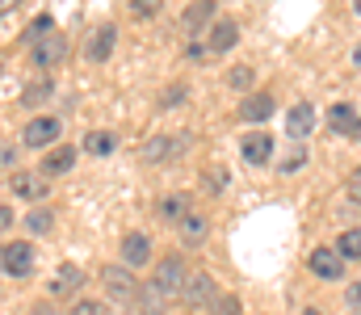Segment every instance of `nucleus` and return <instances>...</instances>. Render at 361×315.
<instances>
[{
  "instance_id": "15",
  "label": "nucleus",
  "mask_w": 361,
  "mask_h": 315,
  "mask_svg": "<svg viewBox=\"0 0 361 315\" xmlns=\"http://www.w3.org/2000/svg\"><path fill=\"white\" fill-rule=\"evenodd\" d=\"M311 130H315V109L307 101L294 105V109L286 113V135H290V139H307Z\"/></svg>"
},
{
  "instance_id": "44",
  "label": "nucleus",
  "mask_w": 361,
  "mask_h": 315,
  "mask_svg": "<svg viewBox=\"0 0 361 315\" xmlns=\"http://www.w3.org/2000/svg\"><path fill=\"white\" fill-rule=\"evenodd\" d=\"M357 139H361V126H357Z\"/></svg>"
},
{
  "instance_id": "39",
  "label": "nucleus",
  "mask_w": 361,
  "mask_h": 315,
  "mask_svg": "<svg viewBox=\"0 0 361 315\" xmlns=\"http://www.w3.org/2000/svg\"><path fill=\"white\" fill-rule=\"evenodd\" d=\"M17 4H21V0H0V17H4V13H13Z\"/></svg>"
},
{
  "instance_id": "17",
  "label": "nucleus",
  "mask_w": 361,
  "mask_h": 315,
  "mask_svg": "<svg viewBox=\"0 0 361 315\" xmlns=\"http://www.w3.org/2000/svg\"><path fill=\"white\" fill-rule=\"evenodd\" d=\"M273 113H277V101H273L269 93H252V97H244V105H240V118L244 122H265Z\"/></svg>"
},
{
  "instance_id": "2",
  "label": "nucleus",
  "mask_w": 361,
  "mask_h": 315,
  "mask_svg": "<svg viewBox=\"0 0 361 315\" xmlns=\"http://www.w3.org/2000/svg\"><path fill=\"white\" fill-rule=\"evenodd\" d=\"M0 269L8 273V278H30L34 273V248L25 244V240H13V244H0Z\"/></svg>"
},
{
  "instance_id": "12",
  "label": "nucleus",
  "mask_w": 361,
  "mask_h": 315,
  "mask_svg": "<svg viewBox=\"0 0 361 315\" xmlns=\"http://www.w3.org/2000/svg\"><path fill=\"white\" fill-rule=\"evenodd\" d=\"M240 156H244V164H269L273 160V135L252 130V135L240 143Z\"/></svg>"
},
{
  "instance_id": "10",
  "label": "nucleus",
  "mask_w": 361,
  "mask_h": 315,
  "mask_svg": "<svg viewBox=\"0 0 361 315\" xmlns=\"http://www.w3.org/2000/svg\"><path fill=\"white\" fill-rule=\"evenodd\" d=\"M235 42H240V25L223 17V21H214V25H210V38H206V51H210V55H227V51H231Z\"/></svg>"
},
{
  "instance_id": "40",
  "label": "nucleus",
  "mask_w": 361,
  "mask_h": 315,
  "mask_svg": "<svg viewBox=\"0 0 361 315\" xmlns=\"http://www.w3.org/2000/svg\"><path fill=\"white\" fill-rule=\"evenodd\" d=\"M30 315H55V311H51L47 303H38V307H34V311H30Z\"/></svg>"
},
{
  "instance_id": "18",
  "label": "nucleus",
  "mask_w": 361,
  "mask_h": 315,
  "mask_svg": "<svg viewBox=\"0 0 361 315\" xmlns=\"http://www.w3.org/2000/svg\"><path fill=\"white\" fill-rule=\"evenodd\" d=\"M80 282H85L80 265H59V273H55V282H51V295H55V299H68V295L80 290Z\"/></svg>"
},
{
  "instance_id": "30",
  "label": "nucleus",
  "mask_w": 361,
  "mask_h": 315,
  "mask_svg": "<svg viewBox=\"0 0 361 315\" xmlns=\"http://www.w3.org/2000/svg\"><path fill=\"white\" fill-rule=\"evenodd\" d=\"M307 164V147H290L286 156H281V173H294V168H302Z\"/></svg>"
},
{
  "instance_id": "11",
  "label": "nucleus",
  "mask_w": 361,
  "mask_h": 315,
  "mask_svg": "<svg viewBox=\"0 0 361 315\" xmlns=\"http://www.w3.org/2000/svg\"><path fill=\"white\" fill-rule=\"evenodd\" d=\"M63 55H68V38L55 34V30H51L42 42H34V63H38V68H55Z\"/></svg>"
},
{
  "instance_id": "23",
  "label": "nucleus",
  "mask_w": 361,
  "mask_h": 315,
  "mask_svg": "<svg viewBox=\"0 0 361 315\" xmlns=\"http://www.w3.org/2000/svg\"><path fill=\"white\" fill-rule=\"evenodd\" d=\"M114 147H118V135L114 130H89L85 135V152L89 156H109Z\"/></svg>"
},
{
  "instance_id": "20",
  "label": "nucleus",
  "mask_w": 361,
  "mask_h": 315,
  "mask_svg": "<svg viewBox=\"0 0 361 315\" xmlns=\"http://www.w3.org/2000/svg\"><path fill=\"white\" fill-rule=\"evenodd\" d=\"M177 143L173 135H156V139H147V147H143V160L147 164H160V160H169V156H177Z\"/></svg>"
},
{
  "instance_id": "3",
  "label": "nucleus",
  "mask_w": 361,
  "mask_h": 315,
  "mask_svg": "<svg viewBox=\"0 0 361 315\" xmlns=\"http://www.w3.org/2000/svg\"><path fill=\"white\" fill-rule=\"evenodd\" d=\"M169 299H180V290H185V282H189V269H185V261L180 257H164L160 265H156V278H152Z\"/></svg>"
},
{
  "instance_id": "38",
  "label": "nucleus",
  "mask_w": 361,
  "mask_h": 315,
  "mask_svg": "<svg viewBox=\"0 0 361 315\" xmlns=\"http://www.w3.org/2000/svg\"><path fill=\"white\" fill-rule=\"evenodd\" d=\"M349 202H361V181H353V185H349Z\"/></svg>"
},
{
  "instance_id": "16",
  "label": "nucleus",
  "mask_w": 361,
  "mask_h": 315,
  "mask_svg": "<svg viewBox=\"0 0 361 315\" xmlns=\"http://www.w3.org/2000/svg\"><path fill=\"white\" fill-rule=\"evenodd\" d=\"M72 164H76V147H51L42 156V177H63L72 173Z\"/></svg>"
},
{
  "instance_id": "43",
  "label": "nucleus",
  "mask_w": 361,
  "mask_h": 315,
  "mask_svg": "<svg viewBox=\"0 0 361 315\" xmlns=\"http://www.w3.org/2000/svg\"><path fill=\"white\" fill-rule=\"evenodd\" d=\"M302 315H324V311H315V307H311V311H302Z\"/></svg>"
},
{
  "instance_id": "13",
  "label": "nucleus",
  "mask_w": 361,
  "mask_h": 315,
  "mask_svg": "<svg viewBox=\"0 0 361 315\" xmlns=\"http://www.w3.org/2000/svg\"><path fill=\"white\" fill-rule=\"evenodd\" d=\"M114 47H118V30L114 25H97L89 38V47H85V55H89L92 63H105L109 55H114Z\"/></svg>"
},
{
  "instance_id": "5",
  "label": "nucleus",
  "mask_w": 361,
  "mask_h": 315,
  "mask_svg": "<svg viewBox=\"0 0 361 315\" xmlns=\"http://www.w3.org/2000/svg\"><path fill=\"white\" fill-rule=\"evenodd\" d=\"M307 265H311V273H315L319 282H341V278H345V257H341L336 248H315V252L307 257Z\"/></svg>"
},
{
  "instance_id": "27",
  "label": "nucleus",
  "mask_w": 361,
  "mask_h": 315,
  "mask_svg": "<svg viewBox=\"0 0 361 315\" xmlns=\"http://www.w3.org/2000/svg\"><path fill=\"white\" fill-rule=\"evenodd\" d=\"M25 227L34 231V235H47L51 227H55V218H51V210H42V206H34L30 214H25Z\"/></svg>"
},
{
  "instance_id": "36",
  "label": "nucleus",
  "mask_w": 361,
  "mask_h": 315,
  "mask_svg": "<svg viewBox=\"0 0 361 315\" xmlns=\"http://www.w3.org/2000/svg\"><path fill=\"white\" fill-rule=\"evenodd\" d=\"M13 227V206H0V231H8Z\"/></svg>"
},
{
  "instance_id": "26",
  "label": "nucleus",
  "mask_w": 361,
  "mask_h": 315,
  "mask_svg": "<svg viewBox=\"0 0 361 315\" xmlns=\"http://www.w3.org/2000/svg\"><path fill=\"white\" fill-rule=\"evenodd\" d=\"M202 190H206V194H223V190H227V168H223V164L206 168V173H202Z\"/></svg>"
},
{
  "instance_id": "28",
  "label": "nucleus",
  "mask_w": 361,
  "mask_h": 315,
  "mask_svg": "<svg viewBox=\"0 0 361 315\" xmlns=\"http://www.w3.org/2000/svg\"><path fill=\"white\" fill-rule=\"evenodd\" d=\"M51 30H55V21H51V17H38V21H34V25L25 30V47H34V42H42V38L51 34Z\"/></svg>"
},
{
  "instance_id": "34",
  "label": "nucleus",
  "mask_w": 361,
  "mask_h": 315,
  "mask_svg": "<svg viewBox=\"0 0 361 315\" xmlns=\"http://www.w3.org/2000/svg\"><path fill=\"white\" fill-rule=\"evenodd\" d=\"M349 311L361 315V282H349Z\"/></svg>"
},
{
  "instance_id": "35",
  "label": "nucleus",
  "mask_w": 361,
  "mask_h": 315,
  "mask_svg": "<svg viewBox=\"0 0 361 315\" xmlns=\"http://www.w3.org/2000/svg\"><path fill=\"white\" fill-rule=\"evenodd\" d=\"M206 55H210V51H206V42H189V59H197V63H202Z\"/></svg>"
},
{
  "instance_id": "41",
  "label": "nucleus",
  "mask_w": 361,
  "mask_h": 315,
  "mask_svg": "<svg viewBox=\"0 0 361 315\" xmlns=\"http://www.w3.org/2000/svg\"><path fill=\"white\" fill-rule=\"evenodd\" d=\"M353 63H357V68H361V42H357V47H353Z\"/></svg>"
},
{
  "instance_id": "21",
  "label": "nucleus",
  "mask_w": 361,
  "mask_h": 315,
  "mask_svg": "<svg viewBox=\"0 0 361 315\" xmlns=\"http://www.w3.org/2000/svg\"><path fill=\"white\" fill-rule=\"evenodd\" d=\"M156 210H160V218H169V223H180V218H185V214L193 210V202H189L185 194H164Z\"/></svg>"
},
{
  "instance_id": "29",
  "label": "nucleus",
  "mask_w": 361,
  "mask_h": 315,
  "mask_svg": "<svg viewBox=\"0 0 361 315\" xmlns=\"http://www.w3.org/2000/svg\"><path fill=\"white\" fill-rule=\"evenodd\" d=\"M210 315H240V299H235V295H214Z\"/></svg>"
},
{
  "instance_id": "7",
  "label": "nucleus",
  "mask_w": 361,
  "mask_h": 315,
  "mask_svg": "<svg viewBox=\"0 0 361 315\" xmlns=\"http://www.w3.org/2000/svg\"><path fill=\"white\" fill-rule=\"evenodd\" d=\"M180 303L185 307H210L214 303V278L210 273H189V282L180 290Z\"/></svg>"
},
{
  "instance_id": "24",
  "label": "nucleus",
  "mask_w": 361,
  "mask_h": 315,
  "mask_svg": "<svg viewBox=\"0 0 361 315\" xmlns=\"http://www.w3.org/2000/svg\"><path fill=\"white\" fill-rule=\"evenodd\" d=\"M336 252H341L345 261H361V227L341 231V240H336Z\"/></svg>"
},
{
  "instance_id": "32",
  "label": "nucleus",
  "mask_w": 361,
  "mask_h": 315,
  "mask_svg": "<svg viewBox=\"0 0 361 315\" xmlns=\"http://www.w3.org/2000/svg\"><path fill=\"white\" fill-rule=\"evenodd\" d=\"M68 315H105V307H101L97 299H76V303H72V311H68Z\"/></svg>"
},
{
  "instance_id": "6",
  "label": "nucleus",
  "mask_w": 361,
  "mask_h": 315,
  "mask_svg": "<svg viewBox=\"0 0 361 315\" xmlns=\"http://www.w3.org/2000/svg\"><path fill=\"white\" fill-rule=\"evenodd\" d=\"M101 282H105V295H109L114 303H130V299H135V290H139V282L130 278V269H126V265H122V269H114V265H109V269L101 273Z\"/></svg>"
},
{
  "instance_id": "25",
  "label": "nucleus",
  "mask_w": 361,
  "mask_h": 315,
  "mask_svg": "<svg viewBox=\"0 0 361 315\" xmlns=\"http://www.w3.org/2000/svg\"><path fill=\"white\" fill-rule=\"evenodd\" d=\"M252 80H257V72H252L248 63H235V68L227 72V85H231V89H240V93H248V89H252Z\"/></svg>"
},
{
  "instance_id": "22",
  "label": "nucleus",
  "mask_w": 361,
  "mask_h": 315,
  "mask_svg": "<svg viewBox=\"0 0 361 315\" xmlns=\"http://www.w3.org/2000/svg\"><path fill=\"white\" fill-rule=\"evenodd\" d=\"M206 214L202 210H189L185 218H180V240H189V244H197V240H206Z\"/></svg>"
},
{
  "instance_id": "33",
  "label": "nucleus",
  "mask_w": 361,
  "mask_h": 315,
  "mask_svg": "<svg viewBox=\"0 0 361 315\" xmlns=\"http://www.w3.org/2000/svg\"><path fill=\"white\" fill-rule=\"evenodd\" d=\"M42 97H51V80H38V85H34V89H30L21 101H25V105H38Z\"/></svg>"
},
{
  "instance_id": "14",
  "label": "nucleus",
  "mask_w": 361,
  "mask_h": 315,
  "mask_svg": "<svg viewBox=\"0 0 361 315\" xmlns=\"http://www.w3.org/2000/svg\"><path fill=\"white\" fill-rule=\"evenodd\" d=\"M214 4L210 0H193L189 8H185V17H180V25H185V34H197V30H206V25H214Z\"/></svg>"
},
{
  "instance_id": "31",
  "label": "nucleus",
  "mask_w": 361,
  "mask_h": 315,
  "mask_svg": "<svg viewBox=\"0 0 361 315\" xmlns=\"http://www.w3.org/2000/svg\"><path fill=\"white\" fill-rule=\"evenodd\" d=\"M160 4H164V0H130V13H135V17H156Z\"/></svg>"
},
{
  "instance_id": "42",
  "label": "nucleus",
  "mask_w": 361,
  "mask_h": 315,
  "mask_svg": "<svg viewBox=\"0 0 361 315\" xmlns=\"http://www.w3.org/2000/svg\"><path fill=\"white\" fill-rule=\"evenodd\" d=\"M353 13H357V17H361V0H353Z\"/></svg>"
},
{
  "instance_id": "4",
  "label": "nucleus",
  "mask_w": 361,
  "mask_h": 315,
  "mask_svg": "<svg viewBox=\"0 0 361 315\" xmlns=\"http://www.w3.org/2000/svg\"><path fill=\"white\" fill-rule=\"evenodd\" d=\"M118 252H122V265H126V269H143V265L152 261V235H147V231H126Z\"/></svg>"
},
{
  "instance_id": "37",
  "label": "nucleus",
  "mask_w": 361,
  "mask_h": 315,
  "mask_svg": "<svg viewBox=\"0 0 361 315\" xmlns=\"http://www.w3.org/2000/svg\"><path fill=\"white\" fill-rule=\"evenodd\" d=\"M13 160H17V156H13V152H8V147L0 143V168H13Z\"/></svg>"
},
{
  "instance_id": "45",
  "label": "nucleus",
  "mask_w": 361,
  "mask_h": 315,
  "mask_svg": "<svg viewBox=\"0 0 361 315\" xmlns=\"http://www.w3.org/2000/svg\"><path fill=\"white\" fill-rule=\"evenodd\" d=\"M0 72H4V68H0Z\"/></svg>"
},
{
  "instance_id": "1",
  "label": "nucleus",
  "mask_w": 361,
  "mask_h": 315,
  "mask_svg": "<svg viewBox=\"0 0 361 315\" xmlns=\"http://www.w3.org/2000/svg\"><path fill=\"white\" fill-rule=\"evenodd\" d=\"M59 135H63V122H59L55 113H38V118L25 122L21 143H25V147H42V152H51V147L59 143Z\"/></svg>"
},
{
  "instance_id": "9",
  "label": "nucleus",
  "mask_w": 361,
  "mask_h": 315,
  "mask_svg": "<svg viewBox=\"0 0 361 315\" xmlns=\"http://www.w3.org/2000/svg\"><path fill=\"white\" fill-rule=\"evenodd\" d=\"M130 303H135V311L139 315H169V295H164L156 282H143V286L135 290Z\"/></svg>"
},
{
  "instance_id": "19",
  "label": "nucleus",
  "mask_w": 361,
  "mask_h": 315,
  "mask_svg": "<svg viewBox=\"0 0 361 315\" xmlns=\"http://www.w3.org/2000/svg\"><path fill=\"white\" fill-rule=\"evenodd\" d=\"M328 126L336 130V135H357V126H361V118H357V109L353 105H332L328 109Z\"/></svg>"
},
{
  "instance_id": "46",
  "label": "nucleus",
  "mask_w": 361,
  "mask_h": 315,
  "mask_svg": "<svg viewBox=\"0 0 361 315\" xmlns=\"http://www.w3.org/2000/svg\"><path fill=\"white\" fill-rule=\"evenodd\" d=\"M357 177H361V173H357Z\"/></svg>"
},
{
  "instance_id": "8",
  "label": "nucleus",
  "mask_w": 361,
  "mask_h": 315,
  "mask_svg": "<svg viewBox=\"0 0 361 315\" xmlns=\"http://www.w3.org/2000/svg\"><path fill=\"white\" fill-rule=\"evenodd\" d=\"M47 185H51V181H47L42 173H13V177H8V190H13L17 198H25V202H42V198H47Z\"/></svg>"
}]
</instances>
